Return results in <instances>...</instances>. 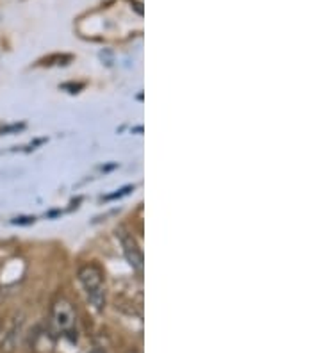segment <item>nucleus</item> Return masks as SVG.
<instances>
[{"label":"nucleus","mask_w":321,"mask_h":353,"mask_svg":"<svg viewBox=\"0 0 321 353\" xmlns=\"http://www.w3.org/2000/svg\"><path fill=\"white\" fill-rule=\"evenodd\" d=\"M77 275L86 291L88 302L97 310H102L106 307V282H104V272L99 264H84L79 268Z\"/></svg>","instance_id":"f257e3e1"},{"label":"nucleus","mask_w":321,"mask_h":353,"mask_svg":"<svg viewBox=\"0 0 321 353\" xmlns=\"http://www.w3.org/2000/svg\"><path fill=\"white\" fill-rule=\"evenodd\" d=\"M52 327L56 328V332L68 336L75 328V309H73L72 302L68 298L59 296L52 305Z\"/></svg>","instance_id":"f03ea898"},{"label":"nucleus","mask_w":321,"mask_h":353,"mask_svg":"<svg viewBox=\"0 0 321 353\" xmlns=\"http://www.w3.org/2000/svg\"><path fill=\"white\" fill-rule=\"evenodd\" d=\"M116 237L120 239V245L124 248V254L127 257L128 264L133 266V270H136L139 275L143 273V252L137 245V241L134 239V236L128 232L125 227L116 228Z\"/></svg>","instance_id":"7ed1b4c3"},{"label":"nucleus","mask_w":321,"mask_h":353,"mask_svg":"<svg viewBox=\"0 0 321 353\" xmlns=\"http://www.w3.org/2000/svg\"><path fill=\"white\" fill-rule=\"evenodd\" d=\"M125 353H142V352H139V350H136V348H130V350H127Z\"/></svg>","instance_id":"20e7f679"},{"label":"nucleus","mask_w":321,"mask_h":353,"mask_svg":"<svg viewBox=\"0 0 321 353\" xmlns=\"http://www.w3.org/2000/svg\"><path fill=\"white\" fill-rule=\"evenodd\" d=\"M91 353H104V352H100V350H95V352H91Z\"/></svg>","instance_id":"39448f33"}]
</instances>
